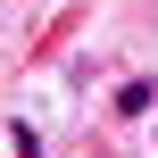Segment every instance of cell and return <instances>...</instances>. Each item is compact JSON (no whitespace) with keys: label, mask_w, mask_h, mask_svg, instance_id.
Here are the masks:
<instances>
[{"label":"cell","mask_w":158,"mask_h":158,"mask_svg":"<svg viewBox=\"0 0 158 158\" xmlns=\"http://www.w3.org/2000/svg\"><path fill=\"white\" fill-rule=\"evenodd\" d=\"M8 150H17V158H42V142H33V125H8Z\"/></svg>","instance_id":"cell-2"},{"label":"cell","mask_w":158,"mask_h":158,"mask_svg":"<svg viewBox=\"0 0 158 158\" xmlns=\"http://www.w3.org/2000/svg\"><path fill=\"white\" fill-rule=\"evenodd\" d=\"M117 108H125V117H158V83H125Z\"/></svg>","instance_id":"cell-1"}]
</instances>
